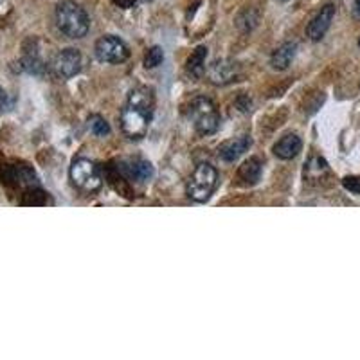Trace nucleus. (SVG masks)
Segmentation results:
<instances>
[{
	"mask_svg": "<svg viewBox=\"0 0 360 360\" xmlns=\"http://www.w3.org/2000/svg\"><path fill=\"white\" fill-rule=\"evenodd\" d=\"M164 62V51L161 47H152L148 49V53H146L145 56V67L146 69H155V67H158L161 63Z\"/></svg>",
	"mask_w": 360,
	"mask_h": 360,
	"instance_id": "6ab92c4d",
	"label": "nucleus"
},
{
	"mask_svg": "<svg viewBox=\"0 0 360 360\" xmlns=\"http://www.w3.org/2000/svg\"><path fill=\"white\" fill-rule=\"evenodd\" d=\"M29 45H31V47L24 51V58H22L24 69L29 72H33V74H40V72H44L45 65H44V62H42V58H40L38 47H36L35 40H31Z\"/></svg>",
	"mask_w": 360,
	"mask_h": 360,
	"instance_id": "dca6fc26",
	"label": "nucleus"
},
{
	"mask_svg": "<svg viewBox=\"0 0 360 360\" xmlns=\"http://www.w3.org/2000/svg\"><path fill=\"white\" fill-rule=\"evenodd\" d=\"M261 170H263L261 161H259L258 157H251V158H247L245 163L240 166V170H238V177H240V180H242L243 184L252 186L256 184V182L259 180V177H261Z\"/></svg>",
	"mask_w": 360,
	"mask_h": 360,
	"instance_id": "4468645a",
	"label": "nucleus"
},
{
	"mask_svg": "<svg viewBox=\"0 0 360 360\" xmlns=\"http://www.w3.org/2000/svg\"><path fill=\"white\" fill-rule=\"evenodd\" d=\"M90 130H92L94 136L105 137L110 133V124L106 123V119L101 115H92L90 117Z\"/></svg>",
	"mask_w": 360,
	"mask_h": 360,
	"instance_id": "aec40b11",
	"label": "nucleus"
},
{
	"mask_svg": "<svg viewBox=\"0 0 360 360\" xmlns=\"http://www.w3.org/2000/svg\"><path fill=\"white\" fill-rule=\"evenodd\" d=\"M206 58H207V47L200 45L191 53L188 58V72L195 78H200L206 71Z\"/></svg>",
	"mask_w": 360,
	"mask_h": 360,
	"instance_id": "f3484780",
	"label": "nucleus"
},
{
	"mask_svg": "<svg viewBox=\"0 0 360 360\" xmlns=\"http://www.w3.org/2000/svg\"><path fill=\"white\" fill-rule=\"evenodd\" d=\"M155 108V92L152 87H137L128 94L126 105L121 110V130L128 139H142L148 132Z\"/></svg>",
	"mask_w": 360,
	"mask_h": 360,
	"instance_id": "f257e3e1",
	"label": "nucleus"
},
{
	"mask_svg": "<svg viewBox=\"0 0 360 360\" xmlns=\"http://www.w3.org/2000/svg\"><path fill=\"white\" fill-rule=\"evenodd\" d=\"M115 167L119 170V173L123 177H126L130 182H148V180L154 179V166L145 161V158L139 157H130V158H121Z\"/></svg>",
	"mask_w": 360,
	"mask_h": 360,
	"instance_id": "0eeeda50",
	"label": "nucleus"
},
{
	"mask_svg": "<svg viewBox=\"0 0 360 360\" xmlns=\"http://www.w3.org/2000/svg\"><path fill=\"white\" fill-rule=\"evenodd\" d=\"M6 103H8V94L2 87H0V112L6 108Z\"/></svg>",
	"mask_w": 360,
	"mask_h": 360,
	"instance_id": "5701e85b",
	"label": "nucleus"
},
{
	"mask_svg": "<svg viewBox=\"0 0 360 360\" xmlns=\"http://www.w3.org/2000/svg\"><path fill=\"white\" fill-rule=\"evenodd\" d=\"M357 4H359V9H360V0H357Z\"/></svg>",
	"mask_w": 360,
	"mask_h": 360,
	"instance_id": "b1692460",
	"label": "nucleus"
},
{
	"mask_svg": "<svg viewBox=\"0 0 360 360\" xmlns=\"http://www.w3.org/2000/svg\"><path fill=\"white\" fill-rule=\"evenodd\" d=\"M22 206H47V204H53L49 193H45L44 189L40 188H27L26 193L22 195Z\"/></svg>",
	"mask_w": 360,
	"mask_h": 360,
	"instance_id": "a211bd4d",
	"label": "nucleus"
},
{
	"mask_svg": "<svg viewBox=\"0 0 360 360\" xmlns=\"http://www.w3.org/2000/svg\"><path fill=\"white\" fill-rule=\"evenodd\" d=\"M216 184H218V172L211 164L202 163L195 167L193 175L189 177L186 193L195 202H206L215 193Z\"/></svg>",
	"mask_w": 360,
	"mask_h": 360,
	"instance_id": "7ed1b4c3",
	"label": "nucleus"
},
{
	"mask_svg": "<svg viewBox=\"0 0 360 360\" xmlns=\"http://www.w3.org/2000/svg\"><path fill=\"white\" fill-rule=\"evenodd\" d=\"M294 56H295V44L286 42V44L279 45V47L274 51L272 58H270V65H272L276 71H285V69H288L290 63H292Z\"/></svg>",
	"mask_w": 360,
	"mask_h": 360,
	"instance_id": "2eb2a0df",
	"label": "nucleus"
},
{
	"mask_svg": "<svg viewBox=\"0 0 360 360\" xmlns=\"http://www.w3.org/2000/svg\"><path fill=\"white\" fill-rule=\"evenodd\" d=\"M56 26L67 38H83L90 29V20L83 8L72 0H63L56 8Z\"/></svg>",
	"mask_w": 360,
	"mask_h": 360,
	"instance_id": "f03ea898",
	"label": "nucleus"
},
{
	"mask_svg": "<svg viewBox=\"0 0 360 360\" xmlns=\"http://www.w3.org/2000/svg\"><path fill=\"white\" fill-rule=\"evenodd\" d=\"M252 139L249 136L236 137V139H231V141H225L224 145L218 148V157L225 163H234L238 158L245 154L247 149L251 148Z\"/></svg>",
	"mask_w": 360,
	"mask_h": 360,
	"instance_id": "9b49d317",
	"label": "nucleus"
},
{
	"mask_svg": "<svg viewBox=\"0 0 360 360\" xmlns=\"http://www.w3.org/2000/svg\"><path fill=\"white\" fill-rule=\"evenodd\" d=\"M105 173H106V180L110 182V186H112V188H114L119 195H123L124 198L132 200L133 191H132V188H130V180H128L126 177L121 175L117 167L112 166V164L106 166Z\"/></svg>",
	"mask_w": 360,
	"mask_h": 360,
	"instance_id": "ddd939ff",
	"label": "nucleus"
},
{
	"mask_svg": "<svg viewBox=\"0 0 360 360\" xmlns=\"http://www.w3.org/2000/svg\"><path fill=\"white\" fill-rule=\"evenodd\" d=\"M69 177H71L72 186L87 195L96 193L103 186L101 170H99V166H97L94 161H90V158H76L74 163L71 164Z\"/></svg>",
	"mask_w": 360,
	"mask_h": 360,
	"instance_id": "20e7f679",
	"label": "nucleus"
},
{
	"mask_svg": "<svg viewBox=\"0 0 360 360\" xmlns=\"http://www.w3.org/2000/svg\"><path fill=\"white\" fill-rule=\"evenodd\" d=\"M137 0H114V4L119 6V8H123V9H128V8H132L133 4H136Z\"/></svg>",
	"mask_w": 360,
	"mask_h": 360,
	"instance_id": "4be33fe9",
	"label": "nucleus"
},
{
	"mask_svg": "<svg viewBox=\"0 0 360 360\" xmlns=\"http://www.w3.org/2000/svg\"><path fill=\"white\" fill-rule=\"evenodd\" d=\"M189 119L200 136H211L220 126V114L215 103L207 97H195L189 105Z\"/></svg>",
	"mask_w": 360,
	"mask_h": 360,
	"instance_id": "39448f33",
	"label": "nucleus"
},
{
	"mask_svg": "<svg viewBox=\"0 0 360 360\" xmlns=\"http://www.w3.org/2000/svg\"><path fill=\"white\" fill-rule=\"evenodd\" d=\"M359 45H360V40H359Z\"/></svg>",
	"mask_w": 360,
	"mask_h": 360,
	"instance_id": "393cba45",
	"label": "nucleus"
},
{
	"mask_svg": "<svg viewBox=\"0 0 360 360\" xmlns=\"http://www.w3.org/2000/svg\"><path fill=\"white\" fill-rule=\"evenodd\" d=\"M335 17V6L326 4L325 8H321V11L312 18V22L308 24L306 27V36L313 42H319L322 36L326 35V31L332 26V20Z\"/></svg>",
	"mask_w": 360,
	"mask_h": 360,
	"instance_id": "1a4fd4ad",
	"label": "nucleus"
},
{
	"mask_svg": "<svg viewBox=\"0 0 360 360\" xmlns=\"http://www.w3.org/2000/svg\"><path fill=\"white\" fill-rule=\"evenodd\" d=\"M301 148H303L301 139L295 133H286L274 145V155L281 161H292V158L297 157Z\"/></svg>",
	"mask_w": 360,
	"mask_h": 360,
	"instance_id": "f8f14e48",
	"label": "nucleus"
},
{
	"mask_svg": "<svg viewBox=\"0 0 360 360\" xmlns=\"http://www.w3.org/2000/svg\"><path fill=\"white\" fill-rule=\"evenodd\" d=\"M343 186L350 191V193L360 195V177L359 175H352V177H344L343 179Z\"/></svg>",
	"mask_w": 360,
	"mask_h": 360,
	"instance_id": "412c9836",
	"label": "nucleus"
},
{
	"mask_svg": "<svg viewBox=\"0 0 360 360\" xmlns=\"http://www.w3.org/2000/svg\"><path fill=\"white\" fill-rule=\"evenodd\" d=\"M283 2H286V0H283Z\"/></svg>",
	"mask_w": 360,
	"mask_h": 360,
	"instance_id": "a878e982",
	"label": "nucleus"
},
{
	"mask_svg": "<svg viewBox=\"0 0 360 360\" xmlns=\"http://www.w3.org/2000/svg\"><path fill=\"white\" fill-rule=\"evenodd\" d=\"M240 78V65L233 60H218L209 69V79L215 85L233 83Z\"/></svg>",
	"mask_w": 360,
	"mask_h": 360,
	"instance_id": "9d476101",
	"label": "nucleus"
},
{
	"mask_svg": "<svg viewBox=\"0 0 360 360\" xmlns=\"http://www.w3.org/2000/svg\"><path fill=\"white\" fill-rule=\"evenodd\" d=\"M81 69V54H79L78 49H63L56 54L53 62V71L56 72V76L63 79H69L72 76H76Z\"/></svg>",
	"mask_w": 360,
	"mask_h": 360,
	"instance_id": "6e6552de",
	"label": "nucleus"
},
{
	"mask_svg": "<svg viewBox=\"0 0 360 360\" xmlns=\"http://www.w3.org/2000/svg\"><path fill=\"white\" fill-rule=\"evenodd\" d=\"M96 56L103 63H123L130 56V51L123 40L106 35L96 42Z\"/></svg>",
	"mask_w": 360,
	"mask_h": 360,
	"instance_id": "423d86ee",
	"label": "nucleus"
}]
</instances>
